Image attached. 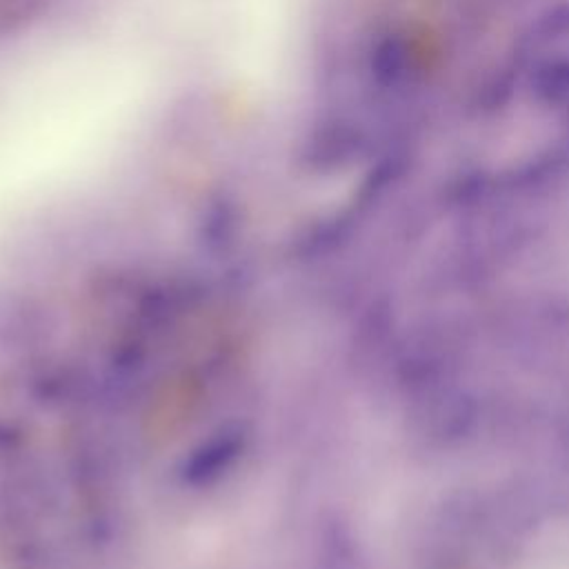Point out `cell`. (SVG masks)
Wrapping results in <instances>:
<instances>
[{
    "label": "cell",
    "mask_w": 569,
    "mask_h": 569,
    "mask_svg": "<svg viewBox=\"0 0 569 569\" xmlns=\"http://www.w3.org/2000/svg\"><path fill=\"white\" fill-rule=\"evenodd\" d=\"M533 96L553 109L569 111V58H545L529 73Z\"/></svg>",
    "instance_id": "cell-1"
},
{
    "label": "cell",
    "mask_w": 569,
    "mask_h": 569,
    "mask_svg": "<svg viewBox=\"0 0 569 569\" xmlns=\"http://www.w3.org/2000/svg\"><path fill=\"white\" fill-rule=\"evenodd\" d=\"M411 69V49L400 38H389L378 51V73L385 82L402 80Z\"/></svg>",
    "instance_id": "cell-2"
},
{
    "label": "cell",
    "mask_w": 569,
    "mask_h": 569,
    "mask_svg": "<svg viewBox=\"0 0 569 569\" xmlns=\"http://www.w3.org/2000/svg\"><path fill=\"white\" fill-rule=\"evenodd\" d=\"M569 36V4H558L533 24V42H551Z\"/></svg>",
    "instance_id": "cell-3"
}]
</instances>
